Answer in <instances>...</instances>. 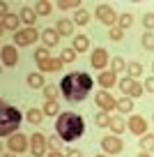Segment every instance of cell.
Segmentation results:
<instances>
[{
	"label": "cell",
	"mask_w": 154,
	"mask_h": 157,
	"mask_svg": "<svg viewBox=\"0 0 154 157\" xmlns=\"http://www.w3.org/2000/svg\"><path fill=\"white\" fill-rule=\"evenodd\" d=\"M35 12H37V16H48L53 12V5L48 0H39V2H35Z\"/></svg>",
	"instance_id": "cell-22"
},
{
	"label": "cell",
	"mask_w": 154,
	"mask_h": 157,
	"mask_svg": "<svg viewBox=\"0 0 154 157\" xmlns=\"http://www.w3.org/2000/svg\"><path fill=\"white\" fill-rule=\"evenodd\" d=\"M55 7L58 10H81V2L78 0H60Z\"/></svg>",
	"instance_id": "cell-36"
},
{
	"label": "cell",
	"mask_w": 154,
	"mask_h": 157,
	"mask_svg": "<svg viewBox=\"0 0 154 157\" xmlns=\"http://www.w3.org/2000/svg\"><path fill=\"white\" fill-rule=\"evenodd\" d=\"M97 157H106V155H97Z\"/></svg>",
	"instance_id": "cell-46"
},
{
	"label": "cell",
	"mask_w": 154,
	"mask_h": 157,
	"mask_svg": "<svg viewBox=\"0 0 154 157\" xmlns=\"http://www.w3.org/2000/svg\"><path fill=\"white\" fill-rule=\"evenodd\" d=\"M152 72H154V63H152Z\"/></svg>",
	"instance_id": "cell-47"
},
{
	"label": "cell",
	"mask_w": 154,
	"mask_h": 157,
	"mask_svg": "<svg viewBox=\"0 0 154 157\" xmlns=\"http://www.w3.org/2000/svg\"><path fill=\"white\" fill-rule=\"evenodd\" d=\"M0 56H2V65H5V67H16V63H19L16 44H5L2 51H0Z\"/></svg>",
	"instance_id": "cell-12"
},
{
	"label": "cell",
	"mask_w": 154,
	"mask_h": 157,
	"mask_svg": "<svg viewBox=\"0 0 154 157\" xmlns=\"http://www.w3.org/2000/svg\"><path fill=\"white\" fill-rule=\"evenodd\" d=\"M111 129H113L115 134H122V132L127 129V123L122 120L120 116H111Z\"/></svg>",
	"instance_id": "cell-28"
},
{
	"label": "cell",
	"mask_w": 154,
	"mask_h": 157,
	"mask_svg": "<svg viewBox=\"0 0 154 157\" xmlns=\"http://www.w3.org/2000/svg\"><path fill=\"white\" fill-rule=\"evenodd\" d=\"M62 60L60 58H48L46 63H42V65H37L39 67V72H60V69H62Z\"/></svg>",
	"instance_id": "cell-19"
},
{
	"label": "cell",
	"mask_w": 154,
	"mask_h": 157,
	"mask_svg": "<svg viewBox=\"0 0 154 157\" xmlns=\"http://www.w3.org/2000/svg\"><path fill=\"white\" fill-rule=\"evenodd\" d=\"M19 25H21V16L16 14H9V16H2V28L5 30H14V33H19Z\"/></svg>",
	"instance_id": "cell-21"
},
{
	"label": "cell",
	"mask_w": 154,
	"mask_h": 157,
	"mask_svg": "<svg viewBox=\"0 0 154 157\" xmlns=\"http://www.w3.org/2000/svg\"><path fill=\"white\" fill-rule=\"evenodd\" d=\"M48 148H51V150H60V148H62V139L60 136H48Z\"/></svg>",
	"instance_id": "cell-40"
},
{
	"label": "cell",
	"mask_w": 154,
	"mask_h": 157,
	"mask_svg": "<svg viewBox=\"0 0 154 157\" xmlns=\"http://www.w3.org/2000/svg\"><path fill=\"white\" fill-rule=\"evenodd\" d=\"M97 83L101 86L104 90H108V88H113V86H117V76L108 69V72H99V76H97Z\"/></svg>",
	"instance_id": "cell-14"
},
{
	"label": "cell",
	"mask_w": 154,
	"mask_h": 157,
	"mask_svg": "<svg viewBox=\"0 0 154 157\" xmlns=\"http://www.w3.org/2000/svg\"><path fill=\"white\" fill-rule=\"evenodd\" d=\"M55 30H58V35L60 37H72L74 35V23L69 19H58V23H55Z\"/></svg>",
	"instance_id": "cell-18"
},
{
	"label": "cell",
	"mask_w": 154,
	"mask_h": 157,
	"mask_svg": "<svg viewBox=\"0 0 154 157\" xmlns=\"http://www.w3.org/2000/svg\"><path fill=\"white\" fill-rule=\"evenodd\" d=\"M101 148H104V152H108V155H117V152H122L124 143H122V139L117 136V134H111V136L101 139Z\"/></svg>",
	"instance_id": "cell-10"
},
{
	"label": "cell",
	"mask_w": 154,
	"mask_h": 157,
	"mask_svg": "<svg viewBox=\"0 0 154 157\" xmlns=\"http://www.w3.org/2000/svg\"><path fill=\"white\" fill-rule=\"evenodd\" d=\"M25 118H28V123L39 125L44 120V111H42V109H28V111H25Z\"/></svg>",
	"instance_id": "cell-24"
},
{
	"label": "cell",
	"mask_w": 154,
	"mask_h": 157,
	"mask_svg": "<svg viewBox=\"0 0 154 157\" xmlns=\"http://www.w3.org/2000/svg\"><path fill=\"white\" fill-rule=\"evenodd\" d=\"M94 16H97L104 25H111V28H115V25H117V19H120V16L115 14V10H113L111 5H106V2H101V5L94 7Z\"/></svg>",
	"instance_id": "cell-4"
},
{
	"label": "cell",
	"mask_w": 154,
	"mask_h": 157,
	"mask_svg": "<svg viewBox=\"0 0 154 157\" xmlns=\"http://www.w3.org/2000/svg\"><path fill=\"white\" fill-rule=\"evenodd\" d=\"M138 157H152V155H149V152H145V150H140V152H138Z\"/></svg>",
	"instance_id": "cell-45"
},
{
	"label": "cell",
	"mask_w": 154,
	"mask_h": 157,
	"mask_svg": "<svg viewBox=\"0 0 154 157\" xmlns=\"http://www.w3.org/2000/svg\"><path fill=\"white\" fill-rule=\"evenodd\" d=\"M42 42H44V46H58V42H60V35H58V30L55 28H46L42 33Z\"/></svg>",
	"instance_id": "cell-15"
},
{
	"label": "cell",
	"mask_w": 154,
	"mask_h": 157,
	"mask_svg": "<svg viewBox=\"0 0 154 157\" xmlns=\"http://www.w3.org/2000/svg\"><path fill=\"white\" fill-rule=\"evenodd\" d=\"M46 157H64L60 150H51V152H46Z\"/></svg>",
	"instance_id": "cell-43"
},
{
	"label": "cell",
	"mask_w": 154,
	"mask_h": 157,
	"mask_svg": "<svg viewBox=\"0 0 154 157\" xmlns=\"http://www.w3.org/2000/svg\"><path fill=\"white\" fill-rule=\"evenodd\" d=\"M145 90H147V93H154V76L145 78Z\"/></svg>",
	"instance_id": "cell-42"
},
{
	"label": "cell",
	"mask_w": 154,
	"mask_h": 157,
	"mask_svg": "<svg viewBox=\"0 0 154 157\" xmlns=\"http://www.w3.org/2000/svg\"><path fill=\"white\" fill-rule=\"evenodd\" d=\"M87 21H90V14H87L85 10H76V14H74V23H78V25H85Z\"/></svg>",
	"instance_id": "cell-37"
},
{
	"label": "cell",
	"mask_w": 154,
	"mask_h": 157,
	"mask_svg": "<svg viewBox=\"0 0 154 157\" xmlns=\"http://www.w3.org/2000/svg\"><path fill=\"white\" fill-rule=\"evenodd\" d=\"M127 72H129V78H140V76H143V65H140L138 60L127 63Z\"/></svg>",
	"instance_id": "cell-25"
},
{
	"label": "cell",
	"mask_w": 154,
	"mask_h": 157,
	"mask_svg": "<svg viewBox=\"0 0 154 157\" xmlns=\"http://www.w3.org/2000/svg\"><path fill=\"white\" fill-rule=\"evenodd\" d=\"M127 127L131 129L134 134H147V120H145L143 116H131L129 120H127Z\"/></svg>",
	"instance_id": "cell-13"
},
{
	"label": "cell",
	"mask_w": 154,
	"mask_h": 157,
	"mask_svg": "<svg viewBox=\"0 0 154 157\" xmlns=\"http://www.w3.org/2000/svg\"><path fill=\"white\" fill-rule=\"evenodd\" d=\"M55 132L62 141H76L85 134V120H83L78 113H60L58 120H55Z\"/></svg>",
	"instance_id": "cell-2"
},
{
	"label": "cell",
	"mask_w": 154,
	"mask_h": 157,
	"mask_svg": "<svg viewBox=\"0 0 154 157\" xmlns=\"http://www.w3.org/2000/svg\"><path fill=\"white\" fill-rule=\"evenodd\" d=\"M117 111H120V113H131V111H134V102H131V97L124 95V97L117 99Z\"/></svg>",
	"instance_id": "cell-26"
},
{
	"label": "cell",
	"mask_w": 154,
	"mask_h": 157,
	"mask_svg": "<svg viewBox=\"0 0 154 157\" xmlns=\"http://www.w3.org/2000/svg\"><path fill=\"white\" fill-rule=\"evenodd\" d=\"M140 150H145V152L154 150V134H145V136L140 139Z\"/></svg>",
	"instance_id": "cell-34"
},
{
	"label": "cell",
	"mask_w": 154,
	"mask_h": 157,
	"mask_svg": "<svg viewBox=\"0 0 154 157\" xmlns=\"http://www.w3.org/2000/svg\"><path fill=\"white\" fill-rule=\"evenodd\" d=\"M64 157H83V152L78 150V148H69V150L64 152Z\"/></svg>",
	"instance_id": "cell-41"
},
{
	"label": "cell",
	"mask_w": 154,
	"mask_h": 157,
	"mask_svg": "<svg viewBox=\"0 0 154 157\" xmlns=\"http://www.w3.org/2000/svg\"><path fill=\"white\" fill-rule=\"evenodd\" d=\"M48 58H51V49H48V46H37V49H35V63L37 65L46 63Z\"/></svg>",
	"instance_id": "cell-23"
},
{
	"label": "cell",
	"mask_w": 154,
	"mask_h": 157,
	"mask_svg": "<svg viewBox=\"0 0 154 157\" xmlns=\"http://www.w3.org/2000/svg\"><path fill=\"white\" fill-rule=\"evenodd\" d=\"M143 25L147 28V33H152V30H154V14H152V12H147V14L143 16Z\"/></svg>",
	"instance_id": "cell-39"
},
{
	"label": "cell",
	"mask_w": 154,
	"mask_h": 157,
	"mask_svg": "<svg viewBox=\"0 0 154 157\" xmlns=\"http://www.w3.org/2000/svg\"><path fill=\"white\" fill-rule=\"evenodd\" d=\"M7 146H9V150H12V152L21 155V152L28 150V146H30V136H23V134H12V136L7 139Z\"/></svg>",
	"instance_id": "cell-11"
},
{
	"label": "cell",
	"mask_w": 154,
	"mask_h": 157,
	"mask_svg": "<svg viewBox=\"0 0 154 157\" xmlns=\"http://www.w3.org/2000/svg\"><path fill=\"white\" fill-rule=\"evenodd\" d=\"M46 148H48V136H44L42 132H35L30 136V152H32V157H44Z\"/></svg>",
	"instance_id": "cell-7"
},
{
	"label": "cell",
	"mask_w": 154,
	"mask_h": 157,
	"mask_svg": "<svg viewBox=\"0 0 154 157\" xmlns=\"http://www.w3.org/2000/svg\"><path fill=\"white\" fill-rule=\"evenodd\" d=\"M92 86H94V81H92L90 74H85V72H69L67 76L60 81V93L64 95L67 102L81 104L83 99L90 95Z\"/></svg>",
	"instance_id": "cell-1"
},
{
	"label": "cell",
	"mask_w": 154,
	"mask_h": 157,
	"mask_svg": "<svg viewBox=\"0 0 154 157\" xmlns=\"http://www.w3.org/2000/svg\"><path fill=\"white\" fill-rule=\"evenodd\" d=\"M25 83H28L32 90H44V88H46V86H44L46 81H44L42 72H32V74H28V76H25Z\"/></svg>",
	"instance_id": "cell-16"
},
{
	"label": "cell",
	"mask_w": 154,
	"mask_h": 157,
	"mask_svg": "<svg viewBox=\"0 0 154 157\" xmlns=\"http://www.w3.org/2000/svg\"><path fill=\"white\" fill-rule=\"evenodd\" d=\"M122 69H127L124 58H122V56H115V58L111 60V72H113V74H117V72H122Z\"/></svg>",
	"instance_id": "cell-32"
},
{
	"label": "cell",
	"mask_w": 154,
	"mask_h": 157,
	"mask_svg": "<svg viewBox=\"0 0 154 157\" xmlns=\"http://www.w3.org/2000/svg\"><path fill=\"white\" fill-rule=\"evenodd\" d=\"M58 95H60V88H58V86L46 83V88H44V97H46V102H58Z\"/></svg>",
	"instance_id": "cell-27"
},
{
	"label": "cell",
	"mask_w": 154,
	"mask_h": 157,
	"mask_svg": "<svg viewBox=\"0 0 154 157\" xmlns=\"http://www.w3.org/2000/svg\"><path fill=\"white\" fill-rule=\"evenodd\" d=\"M21 120H23V113L16 106H9V104H0V136L7 139L12 134H16Z\"/></svg>",
	"instance_id": "cell-3"
},
{
	"label": "cell",
	"mask_w": 154,
	"mask_h": 157,
	"mask_svg": "<svg viewBox=\"0 0 154 157\" xmlns=\"http://www.w3.org/2000/svg\"><path fill=\"white\" fill-rule=\"evenodd\" d=\"M39 39V33L35 28H21L19 33H14V44L16 46H32Z\"/></svg>",
	"instance_id": "cell-5"
},
{
	"label": "cell",
	"mask_w": 154,
	"mask_h": 157,
	"mask_svg": "<svg viewBox=\"0 0 154 157\" xmlns=\"http://www.w3.org/2000/svg\"><path fill=\"white\" fill-rule=\"evenodd\" d=\"M94 123H97V127H111V116L106 111H99L94 116Z\"/></svg>",
	"instance_id": "cell-31"
},
{
	"label": "cell",
	"mask_w": 154,
	"mask_h": 157,
	"mask_svg": "<svg viewBox=\"0 0 154 157\" xmlns=\"http://www.w3.org/2000/svg\"><path fill=\"white\" fill-rule=\"evenodd\" d=\"M21 16V23H25L28 28H32L35 21H37V12H35V7H23V10L19 12Z\"/></svg>",
	"instance_id": "cell-17"
},
{
	"label": "cell",
	"mask_w": 154,
	"mask_h": 157,
	"mask_svg": "<svg viewBox=\"0 0 154 157\" xmlns=\"http://www.w3.org/2000/svg\"><path fill=\"white\" fill-rule=\"evenodd\" d=\"M2 157H16V152H12V150H7V152H2Z\"/></svg>",
	"instance_id": "cell-44"
},
{
	"label": "cell",
	"mask_w": 154,
	"mask_h": 157,
	"mask_svg": "<svg viewBox=\"0 0 154 157\" xmlns=\"http://www.w3.org/2000/svg\"><path fill=\"white\" fill-rule=\"evenodd\" d=\"M140 44H143L145 51H154V33H145L140 37Z\"/></svg>",
	"instance_id": "cell-35"
},
{
	"label": "cell",
	"mask_w": 154,
	"mask_h": 157,
	"mask_svg": "<svg viewBox=\"0 0 154 157\" xmlns=\"http://www.w3.org/2000/svg\"><path fill=\"white\" fill-rule=\"evenodd\" d=\"M117 86H120V90L127 95V97H140V95L145 93V86H140L136 78H129V76L120 78V83H117Z\"/></svg>",
	"instance_id": "cell-6"
},
{
	"label": "cell",
	"mask_w": 154,
	"mask_h": 157,
	"mask_svg": "<svg viewBox=\"0 0 154 157\" xmlns=\"http://www.w3.org/2000/svg\"><path fill=\"white\" fill-rule=\"evenodd\" d=\"M42 111L44 116H60V102H46Z\"/></svg>",
	"instance_id": "cell-29"
},
{
	"label": "cell",
	"mask_w": 154,
	"mask_h": 157,
	"mask_svg": "<svg viewBox=\"0 0 154 157\" xmlns=\"http://www.w3.org/2000/svg\"><path fill=\"white\" fill-rule=\"evenodd\" d=\"M94 104L99 106V111H113V109H117V99L111 97V93L108 90H99V93L94 95Z\"/></svg>",
	"instance_id": "cell-8"
},
{
	"label": "cell",
	"mask_w": 154,
	"mask_h": 157,
	"mask_svg": "<svg viewBox=\"0 0 154 157\" xmlns=\"http://www.w3.org/2000/svg\"><path fill=\"white\" fill-rule=\"evenodd\" d=\"M72 46L76 49V53H83V51L90 49V37H87V35H74Z\"/></svg>",
	"instance_id": "cell-20"
},
{
	"label": "cell",
	"mask_w": 154,
	"mask_h": 157,
	"mask_svg": "<svg viewBox=\"0 0 154 157\" xmlns=\"http://www.w3.org/2000/svg\"><path fill=\"white\" fill-rule=\"evenodd\" d=\"M90 65H92L94 69H99V72H106L104 67H106V65H111L108 51L101 49V46H99V49H94V51H92V56H90Z\"/></svg>",
	"instance_id": "cell-9"
},
{
	"label": "cell",
	"mask_w": 154,
	"mask_h": 157,
	"mask_svg": "<svg viewBox=\"0 0 154 157\" xmlns=\"http://www.w3.org/2000/svg\"><path fill=\"white\" fill-rule=\"evenodd\" d=\"M134 25V16L127 12V14H120V19H117V28H122V30H127V28H131Z\"/></svg>",
	"instance_id": "cell-33"
},
{
	"label": "cell",
	"mask_w": 154,
	"mask_h": 157,
	"mask_svg": "<svg viewBox=\"0 0 154 157\" xmlns=\"http://www.w3.org/2000/svg\"><path fill=\"white\" fill-rule=\"evenodd\" d=\"M60 60H62V63H74V60H76V49H74V46H64L62 53H60Z\"/></svg>",
	"instance_id": "cell-30"
},
{
	"label": "cell",
	"mask_w": 154,
	"mask_h": 157,
	"mask_svg": "<svg viewBox=\"0 0 154 157\" xmlns=\"http://www.w3.org/2000/svg\"><path fill=\"white\" fill-rule=\"evenodd\" d=\"M108 37H111L113 42H120V39L124 37V30H122V28H117V25H115V28H111V30H108Z\"/></svg>",
	"instance_id": "cell-38"
}]
</instances>
